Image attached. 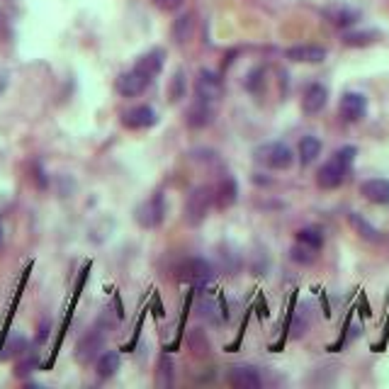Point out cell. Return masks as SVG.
<instances>
[{
	"label": "cell",
	"instance_id": "6da1fadb",
	"mask_svg": "<svg viewBox=\"0 0 389 389\" xmlns=\"http://www.w3.org/2000/svg\"><path fill=\"white\" fill-rule=\"evenodd\" d=\"M356 146H343V149L336 151L316 173V185L323 187V190H336V187L343 185V180L351 173L353 161H356Z\"/></svg>",
	"mask_w": 389,
	"mask_h": 389
},
{
	"label": "cell",
	"instance_id": "7a4b0ae2",
	"mask_svg": "<svg viewBox=\"0 0 389 389\" xmlns=\"http://www.w3.org/2000/svg\"><path fill=\"white\" fill-rule=\"evenodd\" d=\"M175 278L180 282H187L190 287H204L214 278V265H212L207 258H199V256L185 258V261H180L178 268H175Z\"/></svg>",
	"mask_w": 389,
	"mask_h": 389
},
{
	"label": "cell",
	"instance_id": "3957f363",
	"mask_svg": "<svg viewBox=\"0 0 389 389\" xmlns=\"http://www.w3.org/2000/svg\"><path fill=\"white\" fill-rule=\"evenodd\" d=\"M253 156H256V161L261 163V166L270 168V170H287V168H292V163H294L292 149L287 144H282V141L261 144Z\"/></svg>",
	"mask_w": 389,
	"mask_h": 389
},
{
	"label": "cell",
	"instance_id": "277c9868",
	"mask_svg": "<svg viewBox=\"0 0 389 389\" xmlns=\"http://www.w3.org/2000/svg\"><path fill=\"white\" fill-rule=\"evenodd\" d=\"M212 202H214V187L209 185H199L187 194V202H185V222L190 227H199L204 219H207Z\"/></svg>",
	"mask_w": 389,
	"mask_h": 389
},
{
	"label": "cell",
	"instance_id": "5b68a950",
	"mask_svg": "<svg viewBox=\"0 0 389 389\" xmlns=\"http://www.w3.org/2000/svg\"><path fill=\"white\" fill-rule=\"evenodd\" d=\"M134 219H137L141 229L161 227V222L166 219V197H163V192H153L151 197H146L144 202L134 209Z\"/></svg>",
	"mask_w": 389,
	"mask_h": 389
},
{
	"label": "cell",
	"instance_id": "8992f818",
	"mask_svg": "<svg viewBox=\"0 0 389 389\" xmlns=\"http://www.w3.org/2000/svg\"><path fill=\"white\" fill-rule=\"evenodd\" d=\"M194 95H197V100H204V103L212 105L219 103V98L224 95L222 78L212 71H199L197 78H194Z\"/></svg>",
	"mask_w": 389,
	"mask_h": 389
},
{
	"label": "cell",
	"instance_id": "52a82bcc",
	"mask_svg": "<svg viewBox=\"0 0 389 389\" xmlns=\"http://www.w3.org/2000/svg\"><path fill=\"white\" fill-rule=\"evenodd\" d=\"M149 83L151 81L146 78L144 73H139L137 68H129V71H125V73L117 76L115 88L122 98H137L146 90V88H149Z\"/></svg>",
	"mask_w": 389,
	"mask_h": 389
},
{
	"label": "cell",
	"instance_id": "ba28073f",
	"mask_svg": "<svg viewBox=\"0 0 389 389\" xmlns=\"http://www.w3.org/2000/svg\"><path fill=\"white\" fill-rule=\"evenodd\" d=\"M227 385L234 389H261L263 380L249 365H234L227 373Z\"/></svg>",
	"mask_w": 389,
	"mask_h": 389
},
{
	"label": "cell",
	"instance_id": "9c48e42d",
	"mask_svg": "<svg viewBox=\"0 0 389 389\" xmlns=\"http://www.w3.org/2000/svg\"><path fill=\"white\" fill-rule=\"evenodd\" d=\"M156 122H158V115L149 105H137V108L122 112V125L127 129H151Z\"/></svg>",
	"mask_w": 389,
	"mask_h": 389
},
{
	"label": "cell",
	"instance_id": "30bf717a",
	"mask_svg": "<svg viewBox=\"0 0 389 389\" xmlns=\"http://www.w3.org/2000/svg\"><path fill=\"white\" fill-rule=\"evenodd\" d=\"M103 346H105V336L98 333V328L90 333H85L83 338L78 341V346H76V361L83 363V365L90 363V361H98Z\"/></svg>",
	"mask_w": 389,
	"mask_h": 389
},
{
	"label": "cell",
	"instance_id": "8fae6325",
	"mask_svg": "<svg viewBox=\"0 0 389 389\" xmlns=\"http://www.w3.org/2000/svg\"><path fill=\"white\" fill-rule=\"evenodd\" d=\"M368 115V98L363 93H346L341 98V117L346 122H361Z\"/></svg>",
	"mask_w": 389,
	"mask_h": 389
},
{
	"label": "cell",
	"instance_id": "7c38bea8",
	"mask_svg": "<svg viewBox=\"0 0 389 389\" xmlns=\"http://www.w3.org/2000/svg\"><path fill=\"white\" fill-rule=\"evenodd\" d=\"M328 103V90L321 83H311L306 85L304 95H302V110L306 115H319Z\"/></svg>",
	"mask_w": 389,
	"mask_h": 389
},
{
	"label": "cell",
	"instance_id": "4fadbf2b",
	"mask_svg": "<svg viewBox=\"0 0 389 389\" xmlns=\"http://www.w3.org/2000/svg\"><path fill=\"white\" fill-rule=\"evenodd\" d=\"M239 199V182L234 175H224L219 180V185L214 187V202L219 209L234 207V202Z\"/></svg>",
	"mask_w": 389,
	"mask_h": 389
},
{
	"label": "cell",
	"instance_id": "5bb4252c",
	"mask_svg": "<svg viewBox=\"0 0 389 389\" xmlns=\"http://www.w3.org/2000/svg\"><path fill=\"white\" fill-rule=\"evenodd\" d=\"M285 56L294 63H321L323 58H326V49L314 44H297V46H290V49L285 51Z\"/></svg>",
	"mask_w": 389,
	"mask_h": 389
},
{
	"label": "cell",
	"instance_id": "9a60e30c",
	"mask_svg": "<svg viewBox=\"0 0 389 389\" xmlns=\"http://www.w3.org/2000/svg\"><path fill=\"white\" fill-rule=\"evenodd\" d=\"M361 194L373 204H389V180L387 178H370L361 185Z\"/></svg>",
	"mask_w": 389,
	"mask_h": 389
},
{
	"label": "cell",
	"instance_id": "2e32d148",
	"mask_svg": "<svg viewBox=\"0 0 389 389\" xmlns=\"http://www.w3.org/2000/svg\"><path fill=\"white\" fill-rule=\"evenodd\" d=\"M163 58H166V54H163V49H151V51H146V54H141V56L137 58L134 68H137L139 73H144L149 81H153L158 73H161Z\"/></svg>",
	"mask_w": 389,
	"mask_h": 389
},
{
	"label": "cell",
	"instance_id": "e0dca14e",
	"mask_svg": "<svg viewBox=\"0 0 389 389\" xmlns=\"http://www.w3.org/2000/svg\"><path fill=\"white\" fill-rule=\"evenodd\" d=\"M214 122V105L204 103V100H194L192 108L187 110V127L202 129Z\"/></svg>",
	"mask_w": 389,
	"mask_h": 389
},
{
	"label": "cell",
	"instance_id": "ac0fdd59",
	"mask_svg": "<svg viewBox=\"0 0 389 389\" xmlns=\"http://www.w3.org/2000/svg\"><path fill=\"white\" fill-rule=\"evenodd\" d=\"M120 353H115V351H105V353H100L98 356V365H95V370H98V377L100 380H110V377H115L117 375V370H120Z\"/></svg>",
	"mask_w": 389,
	"mask_h": 389
},
{
	"label": "cell",
	"instance_id": "d6986e66",
	"mask_svg": "<svg viewBox=\"0 0 389 389\" xmlns=\"http://www.w3.org/2000/svg\"><path fill=\"white\" fill-rule=\"evenodd\" d=\"M321 156V141L316 137H304L299 141V163L302 166H311L316 158Z\"/></svg>",
	"mask_w": 389,
	"mask_h": 389
},
{
	"label": "cell",
	"instance_id": "ffe728a7",
	"mask_svg": "<svg viewBox=\"0 0 389 389\" xmlns=\"http://www.w3.org/2000/svg\"><path fill=\"white\" fill-rule=\"evenodd\" d=\"M326 17L333 22L336 27H351L358 22V13L351 8H343V5H333V8L326 10Z\"/></svg>",
	"mask_w": 389,
	"mask_h": 389
},
{
	"label": "cell",
	"instance_id": "44dd1931",
	"mask_svg": "<svg viewBox=\"0 0 389 389\" xmlns=\"http://www.w3.org/2000/svg\"><path fill=\"white\" fill-rule=\"evenodd\" d=\"M348 222H351V227L356 229V234H361L365 241H380V232H377V229L368 219H363L361 214L353 212V214L348 217Z\"/></svg>",
	"mask_w": 389,
	"mask_h": 389
},
{
	"label": "cell",
	"instance_id": "7402d4cb",
	"mask_svg": "<svg viewBox=\"0 0 389 389\" xmlns=\"http://www.w3.org/2000/svg\"><path fill=\"white\" fill-rule=\"evenodd\" d=\"M297 241H299V244H304V246H309V249H314V251H321L323 234L314 227H304V229H299V232H297Z\"/></svg>",
	"mask_w": 389,
	"mask_h": 389
},
{
	"label": "cell",
	"instance_id": "603a6c76",
	"mask_svg": "<svg viewBox=\"0 0 389 389\" xmlns=\"http://www.w3.org/2000/svg\"><path fill=\"white\" fill-rule=\"evenodd\" d=\"M316 253H319V251L309 249V246H304V244H299V241H297V244L292 246V251H290V258L299 265H311L316 261Z\"/></svg>",
	"mask_w": 389,
	"mask_h": 389
},
{
	"label": "cell",
	"instance_id": "cb8c5ba5",
	"mask_svg": "<svg viewBox=\"0 0 389 389\" xmlns=\"http://www.w3.org/2000/svg\"><path fill=\"white\" fill-rule=\"evenodd\" d=\"M192 34V15H182L173 22V39L178 44L187 42V37Z\"/></svg>",
	"mask_w": 389,
	"mask_h": 389
},
{
	"label": "cell",
	"instance_id": "d4e9b609",
	"mask_svg": "<svg viewBox=\"0 0 389 389\" xmlns=\"http://www.w3.org/2000/svg\"><path fill=\"white\" fill-rule=\"evenodd\" d=\"M182 95H185V78H182V71H178L168 85V98H170V103H178Z\"/></svg>",
	"mask_w": 389,
	"mask_h": 389
},
{
	"label": "cell",
	"instance_id": "484cf974",
	"mask_svg": "<svg viewBox=\"0 0 389 389\" xmlns=\"http://www.w3.org/2000/svg\"><path fill=\"white\" fill-rule=\"evenodd\" d=\"M375 37H377L375 32H356V34H346L343 42L348 46H368L375 42Z\"/></svg>",
	"mask_w": 389,
	"mask_h": 389
},
{
	"label": "cell",
	"instance_id": "4316f807",
	"mask_svg": "<svg viewBox=\"0 0 389 389\" xmlns=\"http://www.w3.org/2000/svg\"><path fill=\"white\" fill-rule=\"evenodd\" d=\"M158 385L166 387L173 382V363L168 361V358H161V363H158Z\"/></svg>",
	"mask_w": 389,
	"mask_h": 389
},
{
	"label": "cell",
	"instance_id": "83f0119b",
	"mask_svg": "<svg viewBox=\"0 0 389 389\" xmlns=\"http://www.w3.org/2000/svg\"><path fill=\"white\" fill-rule=\"evenodd\" d=\"M153 3L158 5L161 10H166V13H173V10H178L185 0H153Z\"/></svg>",
	"mask_w": 389,
	"mask_h": 389
},
{
	"label": "cell",
	"instance_id": "f1b7e54d",
	"mask_svg": "<svg viewBox=\"0 0 389 389\" xmlns=\"http://www.w3.org/2000/svg\"><path fill=\"white\" fill-rule=\"evenodd\" d=\"M3 244H5V234H3V224H0V251H3Z\"/></svg>",
	"mask_w": 389,
	"mask_h": 389
}]
</instances>
